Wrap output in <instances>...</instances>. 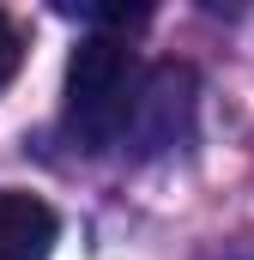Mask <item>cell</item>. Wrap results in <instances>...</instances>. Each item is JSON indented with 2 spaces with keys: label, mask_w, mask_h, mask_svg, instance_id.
I'll return each instance as SVG.
<instances>
[{
  "label": "cell",
  "mask_w": 254,
  "mask_h": 260,
  "mask_svg": "<svg viewBox=\"0 0 254 260\" xmlns=\"http://www.w3.org/2000/svg\"><path fill=\"white\" fill-rule=\"evenodd\" d=\"M139 103V55L127 37H85L67 61V133L79 151L115 145Z\"/></svg>",
  "instance_id": "1"
},
{
  "label": "cell",
  "mask_w": 254,
  "mask_h": 260,
  "mask_svg": "<svg viewBox=\"0 0 254 260\" xmlns=\"http://www.w3.org/2000/svg\"><path fill=\"white\" fill-rule=\"evenodd\" d=\"M61 236L55 206L30 188H0V260H49Z\"/></svg>",
  "instance_id": "2"
},
{
  "label": "cell",
  "mask_w": 254,
  "mask_h": 260,
  "mask_svg": "<svg viewBox=\"0 0 254 260\" xmlns=\"http://www.w3.org/2000/svg\"><path fill=\"white\" fill-rule=\"evenodd\" d=\"M61 12L97 24V37H109V30H139V24L151 18V6H61Z\"/></svg>",
  "instance_id": "3"
},
{
  "label": "cell",
  "mask_w": 254,
  "mask_h": 260,
  "mask_svg": "<svg viewBox=\"0 0 254 260\" xmlns=\"http://www.w3.org/2000/svg\"><path fill=\"white\" fill-rule=\"evenodd\" d=\"M18 67H24V37H18V24L0 12V91L18 79Z\"/></svg>",
  "instance_id": "4"
}]
</instances>
